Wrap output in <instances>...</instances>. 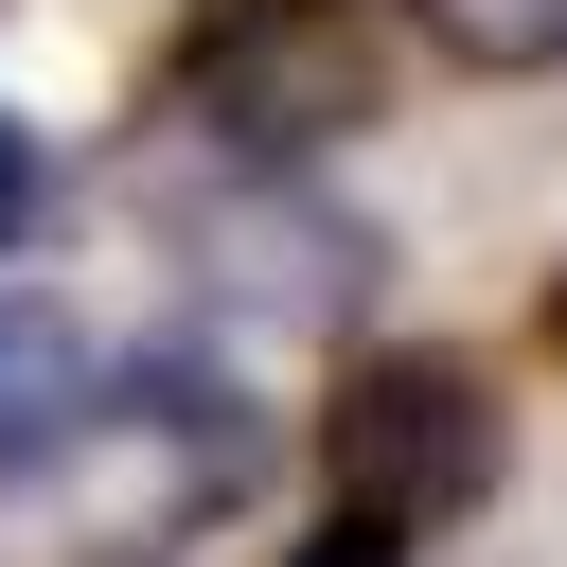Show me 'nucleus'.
Segmentation results:
<instances>
[{"label":"nucleus","instance_id":"f257e3e1","mask_svg":"<svg viewBox=\"0 0 567 567\" xmlns=\"http://www.w3.org/2000/svg\"><path fill=\"white\" fill-rule=\"evenodd\" d=\"M496 461H514V425H496L478 354H354V372H337V408H319V478H337V514H354V532L478 514V496H496Z\"/></svg>","mask_w":567,"mask_h":567},{"label":"nucleus","instance_id":"f03ea898","mask_svg":"<svg viewBox=\"0 0 567 567\" xmlns=\"http://www.w3.org/2000/svg\"><path fill=\"white\" fill-rule=\"evenodd\" d=\"M372 89H390V53L354 35V0H213L195 53H177V106H195L213 142H248L266 177L319 159V142H354Z\"/></svg>","mask_w":567,"mask_h":567},{"label":"nucleus","instance_id":"7ed1b4c3","mask_svg":"<svg viewBox=\"0 0 567 567\" xmlns=\"http://www.w3.org/2000/svg\"><path fill=\"white\" fill-rule=\"evenodd\" d=\"M195 266H213L248 319H354L372 230H354V213H319V195H284V177H248V195H213V213H195Z\"/></svg>","mask_w":567,"mask_h":567},{"label":"nucleus","instance_id":"20e7f679","mask_svg":"<svg viewBox=\"0 0 567 567\" xmlns=\"http://www.w3.org/2000/svg\"><path fill=\"white\" fill-rule=\"evenodd\" d=\"M106 408V354L53 319V301H0V478H53Z\"/></svg>","mask_w":567,"mask_h":567},{"label":"nucleus","instance_id":"39448f33","mask_svg":"<svg viewBox=\"0 0 567 567\" xmlns=\"http://www.w3.org/2000/svg\"><path fill=\"white\" fill-rule=\"evenodd\" d=\"M443 71H567V0H408Z\"/></svg>","mask_w":567,"mask_h":567},{"label":"nucleus","instance_id":"423d86ee","mask_svg":"<svg viewBox=\"0 0 567 567\" xmlns=\"http://www.w3.org/2000/svg\"><path fill=\"white\" fill-rule=\"evenodd\" d=\"M284 567H408V532H354V514H319V532H301Z\"/></svg>","mask_w":567,"mask_h":567},{"label":"nucleus","instance_id":"0eeeda50","mask_svg":"<svg viewBox=\"0 0 567 567\" xmlns=\"http://www.w3.org/2000/svg\"><path fill=\"white\" fill-rule=\"evenodd\" d=\"M18 230H35V142L0 124V248H18Z\"/></svg>","mask_w":567,"mask_h":567},{"label":"nucleus","instance_id":"6e6552de","mask_svg":"<svg viewBox=\"0 0 567 567\" xmlns=\"http://www.w3.org/2000/svg\"><path fill=\"white\" fill-rule=\"evenodd\" d=\"M549 337H567V266H549Z\"/></svg>","mask_w":567,"mask_h":567}]
</instances>
